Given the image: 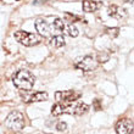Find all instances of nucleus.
<instances>
[{
  "instance_id": "ddd939ff",
  "label": "nucleus",
  "mask_w": 134,
  "mask_h": 134,
  "mask_svg": "<svg viewBox=\"0 0 134 134\" xmlns=\"http://www.w3.org/2000/svg\"><path fill=\"white\" fill-rule=\"evenodd\" d=\"M51 45H54L55 48H61L65 45V38L64 35H55L51 38Z\"/></svg>"
},
{
  "instance_id": "f8f14e48",
  "label": "nucleus",
  "mask_w": 134,
  "mask_h": 134,
  "mask_svg": "<svg viewBox=\"0 0 134 134\" xmlns=\"http://www.w3.org/2000/svg\"><path fill=\"white\" fill-rule=\"evenodd\" d=\"M68 109H70V107H66V106H64L62 104H60V102H56V104L53 106V109H51V113H53L54 116H60L62 113L68 112Z\"/></svg>"
},
{
  "instance_id": "2eb2a0df",
  "label": "nucleus",
  "mask_w": 134,
  "mask_h": 134,
  "mask_svg": "<svg viewBox=\"0 0 134 134\" xmlns=\"http://www.w3.org/2000/svg\"><path fill=\"white\" fill-rule=\"evenodd\" d=\"M66 33L70 35V37H73V38H74V37H77L79 32H78V29H77V27H76V26L72 25V23H70V25L66 27Z\"/></svg>"
},
{
  "instance_id": "9d476101",
  "label": "nucleus",
  "mask_w": 134,
  "mask_h": 134,
  "mask_svg": "<svg viewBox=\"0 0 134 134\" xmlns=\"http://www.w3.org/2000/svg\"><path fill=\"white\" fill-rule=\"evenodd\" d=\"M102 6V4L94 0H84L83 1V10L85 12H95Z\"/></svg>"
},
{
  "instance_id": "0eeeda50",
  "label": "nucleus",
  "mask_w": 134,
  "mask_h": 134,
  "mask_svg": "<svg viewBox=\"0 0 134 134\" xmlns=\"http://www.w3.org/2000/svg\"><path fill=\"white\" fill-rule=\"evenodd\" d=\"M35 29L38 31L39 35H42V37H49L50 33H51L48 22L42 20V18H38L35 21Z\"/></svg>"
},
{
  "instance_id": "6e6552de",
  "label": "nucleus",
  "mask_w": 134,
  "mask_h": 134,
  "mask_svg": "<svg viewBox=\"0 0 134 134\" xmlns=\"http://www.w3.org/2000/svg\"><path fill=\"white\" fill-rule=\"evenodd\" d=\"M88 111H89V106L87 104H84V102H79L73 107H70L67 113H73L76 116H82V115L87 113Z\"/></svg>"
},
{
  "instance_id": "a211bd4d",
  "label": "nucleus",
  "mask_w": 134,
  "mask_h": 134,
  "mask_svg": "<svg viewBox=\"0 0 134 134\" xmlns=\"http://www.w3.org/2000/svg\"><path fill=\"white\" fill-rule=\"evenodd\" d=\"M56 128H57V131L64 132V131H66L67 129V123L66 122H59L57 126H56Z\"/></svg>"
},
{
  "instance_id": "6ab92c4d",
  "label": "nucleus",
  "mask_w": 134,
  "mask_h": 134,
  "mask_svg": "<svg viewBox=\"0 0 134 134\" xmlns=\"http://www.w3.org/2000/svg\"><path fill=\"white\" fill-rule=\"evenodd\" d=\"M107 33H109V35H111V37H116V35L118 34V28H109L107 29Z\"/></svg>"
},
{
  "instance_id": "20e7f679",
  "label": "nucleus",
  "mask_w": 134,
  "mask_h": 134,
  "mask_svg": "<svg viewBox=\"0 0 134 134\" xmlns=\"http://www.w3.org/2000/svg\"><path fill=\"white\" fill-rule=\"evenodd\" d=\"M81 93L76 90H64V92H56L55 93V99L57 102L62 104L66 107H71V104L77 101L81 98Z\"/></svg>"
},
{
  "instance_id": "7ed1b4c3",
  "label": "nucleus",
  "mask_w": 134,
  "mask_h": 134,
  "mask_svg": "<svg viewBox=\"0 0 134 134\" xmlns=\"http://www.w3.org/2000/svg\"><path fill=\"white\" fill-rule=\"evenodd\" d=\"M14 37L20 44L25 46H33L40 43V37L39 35L34 34V33L26 32V31H16Z\"/></svg>"
},
{
  "instance_id": "4468645a",
  "label": "nucleus",
  "mask_w": 134,
  "mask_h": 134,
  "mask_svg": "<svg viewBox=\"0 0 134 134\" xmlns=\"http://www.w3.org/2000/svg\"><path fill=\"white\" fill-rule=\"evenodd\" d=\"M51 27H53V29L57 31V32H62L65 28V22L62 21V18H56V20H54Z\"/></svg>"
},
{
  "instance_id": "9b49d317",
  "label": "nucleus",
  "mask_w": 134,
  "mask_h": 134,
  "mask_svg": "<svg viewBox=\"0 0 134 134\" xmlns=\"http://www.w3.org/2000/svg\"><path fill=\"white\" fill-rule=\"evenodd\" d=\"M107 11H109L110 16H111V17H115V18H121L126 15L123 12V10H122L121 7H118L117 5H110Z\"/></svg>"
},
{
  "instance_id": "412c9836",
  "label": "nucleus",
  "mask_w": 134,
  "mask_h": 134,
  "mask_svg": "<svg viewBox=\"0 0 134 134\" xmlns=\"http://www.w3.org/2000/svg\"><path fill=\"white\" fill-rule=\"evenodd\" d=\"M42 134H51V133H42Z\"/></svg>"
},
{
  "instance_id": "1a4fd4ad",
  "label": "nucleus",
  "mask_w": 134,
  "mask_h": 134,
  "mask_svg": "<svg viewBox=\"0 0 134 134\" xmlns=\"http://www.w3.org/2000/svg\"><path fill=\"white\" fill-rule=\"evenodd\" d=\"M48 93L46 92H35L33 94L26 98L25 101L26 102H39V101H46L48 100Z\"/></svg>"
},
{
  "instance_id": "f257e3e1",
  "label": "nucleus",
  "mask_w": 134,
  "mask_h": 134,
  "mask_svg": "<svg viewBox=\"0 0 134 134\" xmlns=\"http://www.w3.org/2000/svg\"><path fill=\"white\" fill-rule=\"evenodd\" d=\"M14 85L20 90L29 92L32 90L35 83V78L28 70H20L14 76Z\"/></svg>"
},
{
  "instance_id": "aec40b11",
  "label": "nucleus",
  "mask_w": 134,
  "mask_h": 134,
  "mask_svg": "<svg viewBox=\"0 0 134 134\" xmlns=\"http://www.w3.org/2000/svg\"><path fill=\"white\" fill-rule=\"evenodd\" d=\"M94 107H95V110H101V101L99 99L94 100Z\"/></svg>"
},
{
  "instance_id": "f03ea898",
  "label": "nucleus",
  "mask_w": 134,
  "mask_h": 134,
  "mask_svg": "<svg viewBox=\"0 0 134 134\" xmlns=\"http://www.w3.org/2000/svg\"><path fill=\"white\" fill-rule=\"evenodd\" d=\"M5 124H6V127L11 128L14 131H22L26 126L23 113H21L20 111L10 112L9 116L6 117V120H5Z\"/></svg>"
},
{
  "instance_id": "dca6fc26",
  "label": "nucleus",
  "mask_w": 134,
  "mask_h": 134,
  "mask_svg": "<svg viewBox=\"0 0 134 134\" xmlns=\"http://www.w3.org/2000/svg\"><path fill=\"white\" fill-rule=\"evenodd\" d=\"M65 18H66V21H68L70 23H73V22H77L81 20L79 16H76V15H73V14H66L65 15Z\"/></svg>"
},
{
  "instance_id": "f3484780",
  "label": "nucleus",
  "mask_w": 134,
  "mask_h": 134,
  "mask_svg": "<svg viewBox=\"0 0 134 134\" xmlns=\"http://www.w3.org/2000/svg\"><path fill=\"white\" fill-rule=\"evenodd\" d=\"M109 60V55L105 53H100L99 55H98V61L99 62H106V61Z\"/></svg>"
},
{
  "instance_id": "423d86ee",
  "label": "nucleus",
  "mask_w": 134,
  "mask_h": 134,
  "mask_svg": "<svg viewBox=\"0 0 134 134\" xmlns=\"http://www.w3.org/2000/svg\"><path fill=\"white\" fill-rule=\"evenodd\" d=\"M117 134H132L133 133V121L131 118H122L115 126Z\"/></svg>"
},
{
  "instance_id": "39448f33",
  "label": "nucleus",
  "mask_w": 134,
  "mask_h": 134,
  "mask_svg": "<svg viewBox=\"0 0 134 134\" xmlns=\"http://www.w3.org/2000/svg\"><path fill=\"white\" fill-rule=\"evenodd\" d=\"M74 66L79 68V70L84 71V72H89V71H93L95 70L96 66H98V61L94 59L93 56H84L82 59H77Z\"/></svg>"
}]
</instances>
